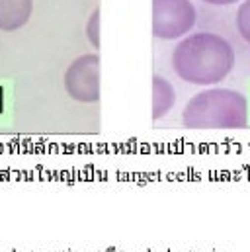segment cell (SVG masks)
I'll list each match as a JSON object with an SVG mask.
<instances>
[{
  "mask_svg": "<svg viewBox=\"0 0 250 252\" xmlns=\"http://www.w3.org/2000/svg\"><path fill=\"white\" fill-rule=\"evenodd\" d=\"M235 61L233 45L213 32L188 33L172 51V70L180 80L195 86L223 82L233 70Z\"/></svg>",
  "mask_w": 250,
  "mask_h": 252,
  "instance_id": "1",
  "label": "cell"
},
{
  "mask_svg": "<svg viewBox=\"0 0 250 252\" xmlns=\"http://www.w3.org/2000/svg\"><path fill=\"white\" fill-rule=\"evenodd\" d=\"M182 124L188 129H243L249 126V102L233 88H205L188 100Z\"/></svg>",
  "mask_w": 250,
  "mask_h": 252,
  "instance_id": "2",
  "label": "cell"
},
{
  "mask_svg": "<svg viewBox=\"0 0 250 252\" xmlns=\"http://www.w3.org/2000/svg\"><path fill=\"white\" fill-rule=\"evenodd\" d=\"M197 10L191 0H153V35L162 41L182 39L191 33Z\"/></svg>",
  "mask_w": 250,
  "mask_h": 252,
  "instance_id": "3",
  "label": "cell"
},
{
  "mask_svg": "<svg viewBox=\"0 0 250 252\" xmlns=\"http://www.w3.org/2000/svg\"><path fill=\"white\" fill-rule=\"evenodd\" d=\"M64 90L80 104H96L100 100V57L96 53L80 55L66 66Z\"/></svg>",
  "mask_w": 250,
  "mask_h": 252,
  "instance_id": "4",
  "label": "cell"
},
{
  "mask_svg": "<svg viewBox=\"0 0 250 252\" xmlns=\"http://www.w3.org/2000/svg\"><path fill=\"white\" fill-rule=\"evenodd\" d=\"M33 14V0H0V32L22 30Z\"/></svg>",
  "mask_w": 250,
  "mask_h": 252,
  "instance_id": "5",
  "label": "cell"
},
{
  "mask_svg": "<svg viewBox=\"0 0 250 252\" xmlns=\"http://www.w3.org/2000/svg\"><path fill=\"white\" fill-rule=\"evenodd\" d=\"M176 104V90L170 80L160 74L153 76V120L158 122L166 118Z\"/></svg>",
  "mask_w": 250,
  "mask_h": 252,
  "instance_id": "6",
  "label": "cell"
},
{
  "mask_svg": "<svg viewBox=\"0 0 250 252\" xmlns=\"http://www.w3.org/2000/svg\"><path fill=\"white\" fill-rule=\"evenodd\" d=\"M235 24H237L239 35L250 45V0L241 2L239 10H237V16H235Z\"/></svg>",
  "mask_w": 250,
  "mask_h": 252,
  "instance_id": "7",
  "label": "cell"
},
{
  "mask_svg": "<svg viewBox=\"0 0 250 252\" xmlns=\"http://www.w3.org/2000/svg\"><path fill=\"white\" fill-rule=\"evenodd\" d=\"M86 37L94 49H100V8H96L86 22Z\"/></svg>",
  "mask_w": 250,
  "mask_h": 252,
  "instance_id": "8",
  "label": "cell"
},
{
  "mask_svg": "<svg viewBox=\"0 0 250 252\" xmlns=\"http://www.w3.org/2000/svg\"><path fill=\"white\" fill-rule=\"evenodd\" d=\"M205 4H211V6H231V4H237V2H243V0H201Z\"/></svg>",
  "mask_w": 250,
  "mask_h": 252,
  "instance_id": "9",
  "label": "cell"
}]
</instances>
